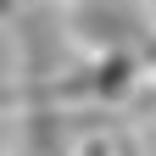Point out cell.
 Here are the masks:
<instances>
[{
  "mask_svg": "<svg viewBox=\"0 0 156 156\" xmlns=\"http://www.w3.org/2000/svg\"><path fill=\"white\" fill-rule=\"evenodd\" d=\"M73 156H145V151H140V134L117 112H101V117H89V134L73 145Z\"/></svg>",
  "mask_w": 156,
  "mask_h": 156,
  "instance_id": "1",
  "label": "cell"
},
{
  "mask_svg": "<svg viewBox=\"0 0 156 156\" xmlns=\"http://www.w3.org/2000/svg\"><path fill=\"white\" fill-rule=\"evenodd\" d=\"M17 6H23V0H0V23H6V17H17Z\"/></svg>",
  "mask_w": 156,
  "mask_h": 156,
  "instance_id": "2",
  "label": "cell"
},
{
  "mask_svg": "<svg viewBox=\"0 0 156 156\" xmlns=\"http://www.w3.org/2000/svg\"><path fill=\"white\" fill-rule=\"evenodd\" d=\"M151 11H156V0H151Z\"/></svg>",
  "mask_w": 156,
  "mask_h": 156,
  "instance_id": "3",
  "label": "cell"
}]
</instances>
